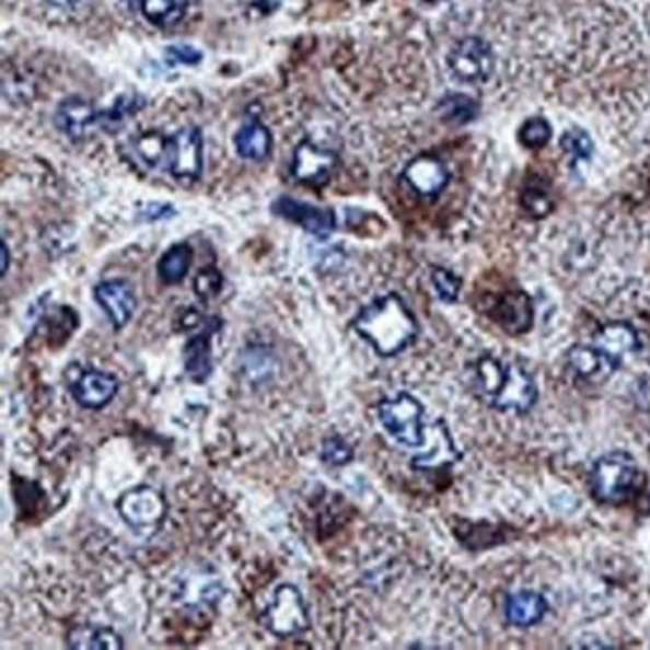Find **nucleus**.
Instances as JSON below:
<instances>
[{
	"mask_svg": "<svg viewBox=\"0 0 650 650\" xmlns=\"http://www.w3.org/2000/svg\"><path fill=\"white\" fill-rule=\"evenodd\" d=\"M176 596L190 611L214 608L222 596L221 579L205 569L190 570L185 577H178Z\"/></svg>",
	"mask_w": 650,
	"mask_h": 650,
	"instance_id": "13",
	"label": "nucleus"
},
{
	"mask_svg": "<svg viewBox=\"0 0 650 650\" xmlns=\"http://www.w3.org/2000/svg\"><path fill=\"white\" fill-rule=\"evenodd\" d=\"M175 214V209L171 205H149V209H144L142 212V219L144 221H163Z\"/></svg>",
	"mask_w": 650,
	"mask_h": 650,
	"instance_id": "36",
	"label": "nucleus"
},
{
	"mask_svg": "<svg viewBox=\"0 0 650 650\" xmlns=\"http://www.w3.org/2000/svg\"><path fill=\"white\" fill-rule=\"evenodd\" d=\"M504 371H507V364H502L499 359L488 357V355L476 362L478 393L485 401H490L492 395L499 391L502 379H504Z\"/></svg>",
	"mask_w": 650,
	"mask_h": 650,
	"instance_id": "26",
	"label": "nucleus"
},
{
	"mask_svg": "<svg viewBox=\"0 0 650 650\" xmlns=\"http://www.w3.org/2000/svg\"><path fill=\"white\" fill-rule=\"evenodd\" d=\"M536 398H538V388L534 384L533 376L521 364L512 362V364H507L502 384L488 401V405L499 408V410H511V413L523 415L534 407Z\"/></svg>",
	"mask_w": 650,
	"mask_h": 650,
	"instance_id": "8",
	"label": "nucleus"
},
{
	"mask_svg": "<svg viewBox=\"0 0 650 650\" xmlns=\"http://www.w3.org/2000/svg\"><path fill=\"white\" fill-rule=\"evenodd\" d=\"M118 388L120 383L117 376L98 369L82 371L70 384V393L74 401L89 410H101L111 405L113 398L118 395Z\"/></svg>",
	"mask_w": 650,
	"mask_h": 650,
	"instance_id": "11",
	"label": "nucleus"
},
{
	"mask_svg": "<svg viewBox=\"0 0 650 650\" xmlns=\"http://www.w3.org/2000/svg\"><path fill=\"white\" fill-rule=\"evenodd\" d=\"M553 137V128L545 118H531L524 123L519 139L526 149H543L546 142Z\"/></svg>",
	"mask_w": 650,
	"mask_h": 650,
	"instance_id": "29",
	"label": "nucleus"
},
{
	"mask_svg": "<svg viewBox=\"0 0 650 650\" xmlns=\"http://www.w3.org/2000/svg\"><path fill=\"white\" fill-rule=\"evenodd\" d=\"M439 115L454 125H465L476 117V103L465 94H449L439 103Z\"/></svg>",
	"mask_w": 650,
	"mask_h": 650,
	"instance_id": "27",
	"label": "nucleus"
},
{
	"mask_svg": "<svg viewBox=\"0 0 650 650\" xmlns=\"http://www.w3.org/2000/svg\"><path fill=\"white\" fill-rule=\"evenodd\" d=\"M524 207H526V210H529L533 217H546V214L550 212V209H553V202H550V198L546 197L545 193H541V190H531V193H526Z\"/></svg>",
	"mask_w": 650,
	"mask_h": 650,
	"instance_id": "34",
	"label": "nucleus"
},
{
	"mask_svg": "<svg viewBox=\"0 0 650 650\" xmlns=\"http://www.w3.org/2000/svg\"><path fill=\"white\" fill-rule=\"evenodd\" d=\"M430 279H432V287H434L437 294L441 297V301L454 302L459 299V292H461V279L454 277L451 270L441 267L432 268Z\"/></svg>",
	"mask_w": 650,
	"mask_h": 650,
	"instance_id": "31",
	"label": "nucleus"
},
{
	"mask_svg": "<svg viewBox=\"0 0 650 650\" xmlns=\"http://www.w3.org/2000/svg\"><path fill=\"white\" fill-rule=\"evenodd\" d=\"M376 410H379V420L391 439L410 449H418L427 441L422 430L425 407L417 396L410 393H398L393 398H384Z\"/></svg>",
	"mask_w": 650,
	"mask_h": 650,
	"instance_id": "4",
	"label": "nucleus"
},
{
	"mask_svg": "<svg viewBox=\"0 0 650 650\" xmlns=\"http://www.w3.org/2000/svg\"><path fill=\"white\" fill-rule=\"evenodd\" d=\"M193 248L186 243L173 244L159 260L156 272L164 285H178L186 279L193 265Z\"/></svg>",
	"mask_w": 650,
	"mask_h": 650,
	"instance_id": "24",
	"label": "nucleus"
},
{
	"mask_svg": "<svg viewBox=\"0 0 650 650\" xmlns=\"http://www.w3.org/2000/svg\"><path fill=\"white\" fill-rule=\"evenodd\" d=\"M57 125L72 140H84L94 127H101V113L82 98H69L57 111Z\"/></svg>",
	"mask_w": 650,
	"mask_h": 650,
	"instance_id": "16",
	"label": "nucleus"
},
{
	"mask_svg": "<svg viewBox=\"0 0 650 650\" xmlns=\"http://www.w3.org/2000/svg\"><path fill=\"white\" fill-rule=\"evenodd\" d=\"M562 151L569 152L572 159H591L592 140L589 139L587 132H582L579 128L569 130L562 140H560Z\"/></svg>",
	"mask_w": 650,
	"mask_h": 650,
	"instance_id": "33",
	"label": "nucleus"
},
{
	"mask_svg": "<svg viewBox=\"0 0 650 650\" xmlns=\"http://www.w3.org/2000/svg\"><path fill=\"white\" fill-rule=\"evenodd\" d=\"M594 347L603 350L608 359L615 360L616 364L620 367L625 355L637 350V347H639V335L627 323H608L596 333Z\"/></svg>",
	"mask_w": 650,
	"mask_h": 650,
	"instance_id": "18",
	"label": "nucleus"
},
{
	"mask_svg": "<svg viewBox=\"0 0 650 650\" xmlns=\"http://www.w3.org/2000/svg\"><path fill=\"white\" fill-rule=\"evenodd\" d=\"M639 476V465L630 454L623 451L604 454L592 466V495L604 504H620L637 490Z\"/></svg>",
	"mask_w": 650,
	"mask_h": 650,
	"instance_id": "2",
	"label": "nucleus"
},
{
	"mask_svg": "<svg viewBox=\"0 0 650 650\" xmlns=\"http://www.w3.org/2000/svg\"><path fill=\"white\" fill-rule=\"evenodd\" d=\"M9 265H11V251H9V244H7V241H2V265H0V270H2V277L7 275V270H9Z\"/></svg>",
	"mask_w": 650,
	"mask_h": 650,
	"instance_id": "38",
	"label": "nucleus"
},
{
	"mask_svg": "<svg viewBox=\"0 0 650 650\" xmlns=\"http://www.w3.org/2000/svg\"><path fill=\"white\" fill-rule=\"evenodd\" d=\"M222 289V275L217 268H202L195 279V292L200 301H212Z\"/></svg>",
	"mask_w": 650,
	"mask_h": 650,
	"instance_id": "32",
	"label": "nucleus"
},
{
	"mask_svg": "<svg viewBox=\"0 0 650 650\" xmlns=\"http://www.w3.org/2000/svg\"><path fill=\"white\" fill-rule=\"evenodd\" d=\"M449 69L466 84H478L490 79L495 70V55L487 40L478 36H465L449 53Z\"/></svg>",
	"mask_w": 650,
	"mask_h": 650,
	"instance_id": "6",
	"label": "nucleus"
},
{
	"mask_svg": "<svg viewBox=\"0 0 650 650\" xmlns=\"http://www.w3.org/2000/svg\"><path fill=\"white\" fill-rule=\"evenodd\" d=\"M137 154H139L140 163L156 169L164 164L166 166V156H169V139H164L161 135H144L140 137L137 142Z\"/></svg>",
	"mask_w": 650,
	"mask_h": 650,
	"instance_id": "28",
	"label": "nucleus"
},
{
	"mask_svg": "<svg viewBox=\"0 0 650 650\" xmlns=\"http://www.w3.org/2000/svg\"><path fill=\"white\" fill-rule=\"evenodd\" d=\"M234 147L241 159L246 161H263L267 159L268 152L272 149V137L270 130L260 123H246L239 128L234 135Z\"/></svg>",
	"mask_w": 650,
	"mask_h": 650,
	"instance_id": "22",
	"label": "nucleus"
},
{
	"mask_svg": "<svg viewBox=\"0 0 650 650\" xmlns=\"http://www.w3.org/2000/svg\"><path fill=\"white\" fill-rule=\"evenodd\" d=\"M166 57L171 62H181V65H198L202 60V53L195 47L186 45H175L166 48Z\"/></svg>",
	"mask_w": 650,
	"mask_h": 650,
	"instance_id": "35",
	"label": "nucleus"
},
{
	"mask_svg": "<svg viewBox=\"0 0 650 650\" xmlns=\"http://www.w3.org/2000/svg\"><path fill=\"white\" fill-rule=\"evenodd\" d=\"M546 611H548V603L538 592H514L507 601V618L514 627H533L545 618Z\"/></svg>",
	"mask_w": 650,
	"mask_h": 650,
	"instance_id": "21",
	"label": "nucleus"
},
{
	"mask_svg": "<svg viewBox=\"0 0 650 650\" xmlns=\"http://www.w3.org/2000/svg\"><path fill=\"white\" fill-rule=\"evenodd\" d=\"M67 647L74 650H120L125 649V640L111 627L79 625L70 628Z\"/></svg>",
	"mask_w": 650,
	"mask_h": 650,
	"instance_id": "20",
	"label": "nucleus"
},
{
	"mask_svg": "<svg viewBox=\"0 0 650 650\" xmlns=\"http://www.w3.org/2000/svg\"><path fill=\"white\" fill-rule=\"evenodd\" d=\"M352 328L384 359L401 355L418 337L417 318L398 294H384L364 306Z\"/></svg>",
	"mask_w": 650,
	"mask_h": 650,
	"instance_id": "1",
	"label": "nucleus"
},
{
	"mask_svg": "<svg viewBox=\"0 0 650 650\" xmlns=\"http://www.w3.org/2000/svg\"><path fill=\"white\" fill-rule=\"evenodd\" d=\"M221 328L219 318H210L202 333L188 338L185 347V372L195 383H205L212 372L210 338Z\"/></svg>",
	"mask_w": 650,
	"mask_h": 650,
	"instance_id": "15",
	"label": "nucleus"
},
{
	"mask_svg": "<svg viewBox=\"0 0 650 650\" xmlns=\"http://www.w3.org/2000/svg\"><path fill=\"white\" fill-rule=\"evenodd\" d=\"M403 178L418 197L434 198L449 185V171L439 156L418 154L403 171Z\"/></svg>",
	"mask_w": 650,
	"mask_h": 650,
	"instance_id": "14",
	"label": "nucleus"
},
{
	"mask_svg": "<svg viewBox=\"0 0 650 650\" xmlns=\"http://www.w3.org/2000/svg\"><path fill=\"white\" fill-rule=\"evenodd\" d=\"M569 364L570 369L577 372L581 379L591 381V383L606 381L618 369L615 360L608 359L603 350L596 349L594 345L591 347L579 345V347L570 349Z\"/></svg>",
	"mask_w": 650,
	"mask_h": 650,
	"instance_id": "17",
	"label": "nucleus"
},
{
	"mask_svg": "<svg viewBox=\"0 0 650 650\" xmlns=\"http://www.w3.org/2000/svg\"><path fill=\"white\" fill-rule=\"evenodd\" d=\"M117 512L120 521L139 536H154L163 529L169 502L163 492L149 485L128 488L117 500Z\"/></svg>",
	"mask_w": 650,
	"mask_h": 650,
	"instance_id": "3",
	"label": "nucleus"
},
{
	"mask_svg": "<svg viewBox=\"0 0 650 650\" xmlns=\"http://www.w3.org/2000/svg\"><path fill=\"white\" fill-rule=\"evenodd\" d=\"M263 627L279 639H291L311 627L309 608L294 584H280L263 613Z\"/></svg>",
	"mask_w": 650,
	"mask_h": 650,
	"instance_id": "5",
	"label": "nucleus"
},
{
	"mask_svg": "<svg viewBox=\"0 0 650 650\" xmlns=\"http://www.w3.org/2000/svg\"><path fill=\"white\" fill-rule=\"evenodd\" d=\"M495 316L507 333L521 335L533 326V302L524 292H511L499 302Z\"/></svg>",
	"mask_w": 650,
	"mask_h": 650,
	"instance_id": "19",
	"label": "nucleus"
},
{
	"mask_svg": "<svg viewBox=\"0 0 650 650\" xmlns=\"http://www.w3.org/2000/svg\"><path fill=\"white\" fill-rule=\"evenodd\" d=\"M94 301L98 302V306L108 316L111 325L115 326L117 330L128 325V321L132 318V314L139 306L132 287L128 285L127 280L123 279L98 282L94 287Z\"/></svg>",
	"mask_w": 650,
	"mask_h": 650,
	"instance_id": "12",
	"label": "nucleus"
},
{
	"mask_svg": "<svg viewBox=\"0 0 650 650\" xmlns=\"http://www.w3.org/2000/svg\"><path fill=\"white\" fill-rule=\"evenodd\" d=\"M202 135L197 127L181 128L169 139L166 171L178 181H197L202 173Z\"/></svg>",
	"mask_w": 650,
	"mask_h": 650,
	"instance_id": "7",
	"label": "nucleus"
},
{
	"mask_svg": "<svg viewBox=\"0 0 650 650\" xmlns=\"http://www.w3.org/2000/svg\"><path fill=\"white\" fill-rule=\"evenodd\" d=\"M53 7L62 9V11H74L77 7H81L84 0H48Z\"/></svg>",
	"mask_w": 650,
	"mask_h": 650,
	"instance_id": "37",
	"label": "nucleus"
},
{
	"mask_svg": "<svg viewBox=\"0 0 650 650\" xmlns=\"http://www.w3.org/2000/svg\"><path fill=\"white\" fill-rule=\"evenodd\" d=\"M337 154L311 140H302L292 156V176L302 185L325 186L337 169Z\"/></svg>",
	"mask_w": 650,
	"mask_h": 650,
	"instance_id": "9",
	"label": "nucleus"
},
{
	"mask_svg": "<svg viewBox=\"0 0 650 650\" xmlns=\"http://www.w3.org/2000/svg\"><path fill=\"white\" fill-rule=\"evenodd\" d=\"M355 456V451L349 442L340 437H328L323 442V451H321V459L323 463L328 466H345L349 465Z\"/></svg>",
	"mask_w": 650,
	"mask_h": 650,
	"instance_id": "30",
	"label": "nucleus"
},
{
	"mask_svg": "<svg viewBox=\"0 0 650 650\" xmlns=\"http://www.w3.org/2000/svg\"><path fill=\"white\" fill-rule=\"evenodd\" d=\"M434 437H437L434 449H430L429 453L418 454L417 459L413 461V468H417V471L442 468V466L454 465L461 459V453L456 451L449 429L442 420L434 425Z\"/></svg>",
	"mask_w": 650,
	"mask_h": 650,
	"instance_id": "23",
	"label": "nucleus"
},
{
	"mask_svg": "<svg viewBox=\"0 0 650 650\" xmlns=\"http://www.w3.org/2000/svg\"><path fill=\"white\" fill-rule=\"evenodd\" d=\"M272 212L285 221L299 224L306 233L314 234L316 239H328L337 227V219H335L333 210L314 207V205L302 202L297 198H277L272 205Z\"/></svg>",
	"mask_w": 650,
	"mask_h": 650,
	"instance_id": "10",
	"label": "nucleus"
},
{
	"mask_svg": "<svg viewBox=\"0 0 650 650\" xmlns=\"http://www.w3.org/2000/svg\"><path fill=\"white\" fill-rule=\"evenodd\" d=\"M142 16L161 28H169L185 19L188 0H139Z\"/></svg>",
	"mask_w": 650,
	"mask_h": 650,
	"instance_id": "25",
	"label": "nucleus"
}]
</instances>
